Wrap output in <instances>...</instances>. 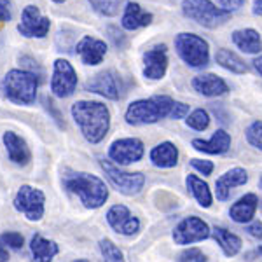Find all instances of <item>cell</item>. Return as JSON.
Masks as SVG:
<instances>
[{"label":"cell","instance_id":"cell-1","mask_svg":"<svg viewBox=\"0 0 262 262\" xmlns=\"http://www.w3.org/2000/svg\"><path fill=\"white\" fill-rule=\"evenodd\" d=\"M72 117L88 142L100 143L111 128V112L100 101H75L72 105Z\"/></svg>","mask_w":262,"mask_h":262},{"label":"cell","instance_id":"cell-2","mask_svg":"<svg viewBox=\"0 0 262 262\" xmlns=\"http://www.w3.org/2000/svg\"><path fill=\"white\" fill-rule=\"evenodd\" d=\"M63 184L70 192L77 194L86 208H100L108 198V189L105 182L90 173H69L63 179Z\"/></svg>","mask_w":262,"mask_h":262},{"label":"cell","instance_id":"cell-3","mask_svg":"<svg viewBox=\"0 0 262 262\" xmlns=\"http://www.w3.org/2000/svg\"><path fill=\"white\" fill-rule=\"evenodd\" d=\"M39 79L33 72L28 70H11L0 82L4 96L18 105H32L37 96Z\"/></svg>","mask_w":262,"mask_h":262},{"label":"cell","instance_id":"cell-4","mask_svg":"<svg viewBox=\"0 0 262 262\" xmlns=\"http://www.w3.org/2000/svg\"><path fill=\"white\" fill-rule=\"evenodd\" d=\"M173 105L175 101L170 96H152L149 100L133 101L126 111V121L133 126L152 124L170 116Z\"/></svg>","mask_w":262,"mask_h":262},{"label":"cell","instance_id":"cell-5","mask_svg":"<svg viewBox=\"0 0 262 262\" xmlns=\"http://www.w3.org/2000/svg\"><path fill=\"white\" fill-rule=\"evenodd\" d=\"M182 11L189 19L196 21L205 28H217L231 18L229 11L219 9L210 0H184Z\"/></svg>","mask_w":262,"mask_h":262},{"label":"cell","instance_id":"cell-6","mask_svg":"<svg viewBox=\"0 0 262 262\" xmlns=\"http://www.w3.org/2000/svg\"><path fill=\"white\" fill-rule=\"evenodd\" d=\"M175 48L182 60L187 65L194 67V69H203V67L208 65V44L201 37L194 35V33H179L175 37Z\"/></svg>","mask_w":262,"mask_h":262},{"label":"cell","instance_id":"cell-7","mask_svg":"<svg viewBox=\"0 0 262 262\" xmlns=\"http://www.w3.org/2000/svg\"><path fill=\"white\" fill-rule=\"evenodd\" d=\"M100 164L103 168L105 175L108 177V180L112 182V185L119 192L126 194V196H135L142 191L143 184H145V177L142 173H128L122 171L119 168H116L111 161L100 159Z\"/></svg>","mask_w":262,"mask_h":262},{"label":"cell","instance_id":"cell-8","mask_svg":"<svg viewBox=\"0 0 262 262\" xmlns=\"http://www.w3.org/2000/svg\"><path fill=\"white\" fill-rule=\"evenodd\" d=\"M44 192L32 185H21L14 198V208L23 213L28 221H40L44 215Z\"/></svg>","mask_w":262,"mask_h":262},{"label":"cell","instance_id":"cell-9","mask_svg":"<svg viewBox=\"0 0 262 262\" xmlns=\"http://www.w3.org/2000/svg\"><path fill=\"white\" fill-rule=\"evenodd\" d=\"M86 91L96 93V95H101L111 100H119L126 93V88L119 74H116L114 70H105L93 75L86 82Z\"/></svg>","mask_w":262,"mask_h":262},{"label":"cell","instance_id":"cell-10","mask_svg":"<svg viewBox=\"0 0 262 262\" xmlns=\"http://www.w3.org/2000/svg\"><path fill=\"white\" fill-rule=\"evenodd\" d=\"M75 88H77V74H75L74 67L67 60H56L54 61L53 79H51V91L58 98H67V96L74 95Z\"/></svg>","mask_w":262,"mask_h":262},{"label":"cell","instance_id":"cell-11","mask_svg":"<svg viewBox=\"0 0 262 262\" xmlns=\"http://www.w3.org/2000/svg\"><path fill=\"white\" fill-rule=\"evenodd\" d=\"M51 28V21L49 18L40 16L39 9L35 6H27L21 12V23L18 25V32L23 37H37V39H44L48 35Z\"/></svg>","mask_w":262,"mask_h":262},{"label":"cell","instance_id":"cell-12","mask_svg":"<svg viewBox=\"0 0 262 262\" xmlns=\"http://www.w3.org/2000/svg\"><path fill=\"white\" fill-rule=\"evenodd\" d=\"M210 236V229L206 222H203L198 217H187L184 219L173 231V239L177 245H189L196 243L201 239H206Z\"/></svg>","mask_w":262,"mask_h":262},{"label":"cell","instance_id":"cell-13","mask_svg":"<svg viewBox=\"0 0 262 262\" xmlns=\"http://www.w3.org/2000/svg\"><path fill=\"white\" fill-rule=\"evenodd\" d=\"M108 156L119 164H131L142 159L143 156V143L138 138H121L116 140L108 149Z\"/></svg>","mask_w":262,"mask_h":262},{"label":"cell","instance_id":"cell-14","mask_svg":"<svg viewBox=\"0 0 262 262\" xmlns=\"http://www.w3.org/2000/svg\"><path fill=\"white\" fill-rule=\"evenodd\" d=\"M107 222L111 224L114 231L124 236H133L135 232L140 229L138 219L133 217L124 205H114L107 212Z\"/></svg>","mask_w":262,"mask_h":262},{"label":"cell","instance_id":"cell-15","mask_svg":"<svg viewBox=\"0 0 262 262\" xmlns=\"http://www.w3.org/2000/svg\"><path fill=\"white\" fill-rule=\"evenodd\" d=\"M75 49H77L84 65H100L107 54V44L103 40L93 39L90 35L82 37V40L77 42Z\"/></svg>","mask_w":262,"mask_h":262},{"label":"cell","instance_id":"cell-16","mask_svg":"<svg viewBox=\"0 0 262 262\" xmlns=\"http://www.w3.org/2000/svg\"><path fill=\"white\" fill-rule=\"evenodd\" d=\"M143 75L147 79H161L164 74H166L168 69V58H166V48L164 46H159L156 49H150L143 54Z\"/></svg>","mask_w":262,"mask_h":262},{"label":"cell","instance_id":"cell-17","mask_svg":"<svg viewBox=\"0 0 262 262\" xmlns=\"http://www.w3.org/2000/svg\"><path fill=\"white\" fill-rule=\"evenodd\" d=\"M2 140L7 149V156H9V159L12 163L25 166V164L32 159V152L28 149L27 142H25L21 137H18L14 131H6Z\"/></svg>","mask_w":262,"mask_h":262},{"label":"cell","instance_id":"cell-18","mask_svg":"<svg viewBox=\"0 0 262 262\" xmlns=\"http://www.w3.org/2000/svg\"><path fill=\"white\" fill-rule=\"evenodd\" d=\"M248 175L243 168H232L227 173L215 182V192H217V198L221 201H227L229 200V192L231 187H236V185H243L247 184Z\"/></svg>","mask_w":262,"mask_h":262},{"label":"cell","instance_id":"cell-19","mask_svg":"<svg viewBox=\"0 0 262 262\" xmlns=\"http://www.w3.org/2000/svg\"><path fill=\"white\" fill-rule=\"evenodd\" d=\"M192 88L205 96H221L227 93V84L213 74H203L192 79Z\"/></svg>","mask_w":262,"mask_h":262},{"label":"cell","instance_id":"cell-20","mask_svg":"<svg viewBox=\"0 0 262 262\" xmlns=\"http://www.w3.org/2000/svg\"><path fill=\"white\" fill-rule=\"evenodd\" d=\"M150 21H152L150 12H145L138 4L129 2L124 9V14H122L121 25H122V28H126V30H137V28L150 25Z\"/></svg>","mask_w":262,"mask_h":262},{"label":"cell","instance_id":"cell-21","mask_svg":"<svg viewBox=\"0 0 262 262\" xmlns=\"http://www.w3.org/2000/svg\"><path fill=\"white\" fill-rule=\"evenodd\" d=\"M257 205H259V200H257L255 194H247V196H243L238 203H234V205L231 206V210H229L231 219L239 224L250 222L252 217L255 215Z\"/></svg>","mask_w":262,"mask_h":262},{"label":"cell","instance_id":"cell-22","mask_svg":"<svg viewBox=\"0 0 262 262\" xmlns=\"http://www.w3.org/2000/svg\"><path fill=\"white\" fill-rule=\"evenodd\" d=\"M231 145V137L227 131L217 129L213 133L212 140H192V147L201 152H208V154H224Z\"/></svg>","mask_w":262,"mask_h":262},{"label":"cell","instance_id":"cell-23","mask_svg":"<svg viewBox=\"0 0 262 262\" xmlns=\"http://www.w3.org/2000/svg\"><path fill=\"white\" fill-rule=\"evenodd\" d=\"M179 159V150L171 142H163L150 152V161L158 168H173Z\"/></svg>","mask_w":262,"mask_h":262},{"label":"cell","instance_id":"cell-24","mask_svg":"<svg viewBox=\"0 0 262 262\" xmlns=\"http://www.w3.org/2000/svg\"><path fill=\"white\" fill-rule=\"evenodd\" d=\"M232 42L238 46L243 53L257 54L262 51V40L260 35L252 28H245V30H236L232 33Z\"/></svg>","mask_w":262,"mask_h":262},{"label":"cell","instance_id":"cell-25","mask_svg":"<svg viewBox=\"0 0 262 262\" xmlns=\"http://www.w3.org/2000/svg\"><path fill=\"white\" fill-rule=\"evenodd\" d=\"M30 248L33 253V260H37V262L51 260L58 253V245L54 242H49V239L42 238L40 234H35L32 238Z\"/></svg>","mask_w":262,"mask_h":262},{"label":"cell","instance_id":"cell-26","mask_svg":"<svg viewBox=\"0 0 262 262\" xmlns=\"http://www.w3.org/2000/svg\"><path fill=\"white\" fill-rule=\"evenodd\" d=\"M212 236H213L215 242L222 247V250H224V253H226L227 257L236 255V253L239 252V248H242V239H239L236 234L229 232L227 229L215 227V229L212 231Z\"/></svg>","mask_w":262,"mask_h":262},{"label":"cell","instance_id":"cell-27","mask_svg":"<svg viewBox=\"0 0 262 262\" xmlns=\"http://www.w3.org/2000/svg\"><path fill=\"white\" fill-rule=\"evenodd\" d=\"M215 60H217L219 65L232 72V74H245L247 72V65L243 63L242 58L229 49H219L217 54H215Z\"/></svg>","mask_w":262,"mask_h":262},{"label":"cell","instance_id":"cell-28","mask_svg":"<svg viewBox=\"0 0 262 262\" xmlns=\"http://www.w3.org/2000/svg\"><path fill=\"white\" fill-rule=\"evenodd\" d=\"M187 187L191 189L192 196L196 198V201L200 203L203 208H208V206L212 205V194H210V189L201 179H198L196 175H187Z\"/></svg>","mask_w":262,"mask_h":262},{"label":"cell","instance_id":"cell-29","mask_svg":"<svg viewBox=\"0 0 262 262\" xmlns=\"http://www.w3.org/2000/svg\"><path fill=\"white\" fill-rule=\"evenodd\" d=\"M100 250H101V255L105 257V260H111V262L124 260V257H122V252L111 242V239H107V238L100 242Z\"/></svg>","mask_w":262,"mask_h":262},{"label":"cell","instance_id":"cell-30","mask_svg":"<svg viewBox=\"0 0 262 262\" xmlns=\"http://www.w3.org/2000/svg\"><path fill=\"white\" fill-rule=\"evenodd\" d=\"M187 124L191 126V128L198 129V131H203L208 128L210 124V116L206 111H203V108H198V111H194L191 116H189L187 119Z\"/></svg>","mask_w":262,"mask_h":262},{"label":"cell","instance_id":"cell-31","mask_svg":"<svg viewBox=\"0 0 262 262\" xmlns=\"http://www.w3.org/2000/svg\"><path fill=\"white\" fill-rule=\"evenodd\" d=\"M95 11L103 16H114L119 11V0H90Z\"/></svg>","mask_w":262,"mask_h":262},{"label":"cell","instance_id":"cell-32","mask_svg":"<svg viewBox=\"0 0 262 262\" xmlns=\"http://www.w3.org/2000/svg\"><path fill=\"white\" fill-rule=\"evenodd\" d=\"M247 140L255 149L262 150V121H255L253 124L248 126L247 129Z\"/></svg>","mask_w":262,"mask_h":262},{"label":"cell","instance_id":"cell-33","mask_svg":"<svg viewBox=\"0 0 262 262\" xmlns=\"http://www.w3.org/2000/svg\"><path fill=\"white\" fill-rule=\"evenodd\" d=\"M0 239L4 242V245H9L11 248H21L25 243L23 236L19 234V232L16 231H9V232H4L2 236H0Z\"/></svg>","mask_w":262,"mask_h":262},{"label":"cell","instance_id":"cell-34","mask_svg":"<svg viewBox=\"0 0 262 262\" xmlns=\"http://www.w3.org/2000/svg\"><path fill=\"white\" fill-rule=\"evenodd\" d=\"M180 260H191V262H201V260H206L205 253L201 250H198V248H191V250L184 252L180 255Z\"/></svg>","mask_w":262,"mask_h":262},{"label":"cell","instance_id":"cell-35","mask_svg":"<svg viewBox=\"0 0 262 262\" xmlns=\"http://www.w3.org/2000/svg\"><path fill=\"white\" fill-rule=\"evenodd\" d=\"M12 18L11 0H0V23H7Z\"/></svg>","mask_w":262,"mask_h":262},{"label":"cell","instance_id":"cell-36","mask_svg":"<svg viewBox=\"0 0 262 262\" xmlns=\"http://www.w3.org/2000/svg\"><path fill=\"white\" fill-rule=\"evenodd\" d=\"M191 164L196 168L198 171H201L203 175H210L213 171V163L212 161H205V159H192Z\"/></svg>","mask_w":262,"mask_h":262},{"label":"cell","instance_id":"cell-37","mask_svg":"<svg viewBox=\"0 0 262 262\" xmlns=\"http://www.w3.org/2000/svg\"><path fill=\"white\" fill-rule=\"evenodd\" d=\"M108 33H111V39H112V42H114V46H116V48H122V46L126 44L124 33L119 32L117 28L111 27V28H108Z\"/></svg>","mask_w":262,"mask_h":262},{"label":"cell","instance_id":"cell-38","mask_svg":"<svg viewBox=\"0 0 262 262\" xmlns=\"http://www.w3.org/2000/svg\"><path fill=\"white\" fill-rule=\"evenodd\" d=\"M189 112V107L185 103H175L170 112V117L171 119H182V117H185Z\"/></svg>","mask_w":262,"mask_h":262},{"label":"cell","instance_id":"cell-39","mask_svg":"<svg viewBox=\"0 0 262 262\" xmlns=\"http://www.w3.org/2000/svg\"><path fill=\"white\" fill-rule=\"evenodd\" d=\"M222 7H226L227 11H236L245 4V0H219Z\"/></svg>","mask_w":262,"mask_h":262},{"label":"cell","instance_id":"cell-40","mask_svg":"<svg viewBox=\"0 0 262 262\" xmlns=\"http://www.w3.org/2000/svg\"><path fill=\"white\" fill-rule=\"evenodd\" d=\"M247 231H248V234L253 236V238H262V222H253L250 224V226L247 227Z\"/></svg>","mask_w":262,"mask_h":262},{"label":"cell","instance_id":"cell-41","mask_svg":"<svg viewBox=\"0 0 262 262\" xmlns=\"http://www.w3.org/2000/svg\"><path fill=\"white\" fill-rule=\"evenodd\" d=\"M9 260V253H7V248L4 247V242L0 239V262H7Z\"/></svg>","mask_w":262,"mask_h":262},{"label":"cell","instance_id":"cell-42","mask_svg":"<svg viewBox=\"0 0 262 262\" xmlns=\"http://www.w3.org/2000/svg\"><path fill=\"white\" fill-rule=\"evenodd\" d=\"M253 14L262 16V0H255V4H253Z\"/></svg>","mask_w":262,"mask_h":262},{"label":"cell","instance_id":"cell-43","mask_svg":"<svg viewBox=\"0 0 262 262\" xmlns=\"http://www.w3.org/2000/svg\"><path fill=\"white\" fill-rule=\"evenodd\" d=\"M253 67H255V70L262 75V56L257 58V60H253Z\"/></svg>","mask_w":262,"mask_h":262},{"label":"cell","instance_id":"cell-44","mask_svg":"<svg viewBox=\"0 0 262 262\" xmlns=\"http://www.w3.org/2000/svg\"><path fill=\"white\" fill-rule=\"evenodd\" d=\"M54 2H56V4H63L65 0H54Z\"/></svg>","mask_w":262,"mask_h":262},{"label":"cell","instance_id":"cell-45","mask_svg":"<svg viewBox=\"0 0 262 262\" xmlns=\"http://www.w3.org/2000/svg\"><path fill=\"white\" fill-rule=\"evenodd\" d=\"M259 253H260V255H262V247H259Z\"/></svg>","mask_w":262,"mask_h":262},{"label":"cell","instance_id":"cell-46","mask_svg":"<svg viewBox=\"0 0 262 262\" xmlns=\"http://www.w3.org/2000/svg\"><path fill=\"white\" fill-rule=\"evenodd\" d=\"M260 187H262V179H260Z\"/></svg>","mask_w":262,"mask_h":262}]
</instances>
